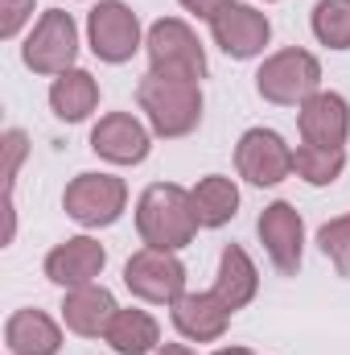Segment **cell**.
Segmentation results:
<instances>
[{"instance_id":"4316f807","label":"cell","mask_w":350,"mask_h":355,"mask_svg":"<svg viewBox=\"0 0 350 355\" xmlns=\"http://www.w3.org/2000/svg\"><path fill=\"white\" fill-rule=\"evenodd\" d=\"M177 4H181L190 17H198V21H206V25H210V17H214L227 0H177Z\"/></svg>"},{"instance_id":"2e32d148","label":"cell","mask_w":350,"mask_h":355,"mask_svg":"<svg viewBox=\"0 0 350 355\" xmlns=\"http://www.w3.org/2000/svg\"><path fill=\"white\" fill-rule=\"evenodd\" d=\"M120 302L107 285H79V289H66L62 297V327L79 339H103L111 318H116Z\"/></svg>"},{"instance_id":"8fae6325","label":"cell","mask_w":350,"mask_h":355,"mask_svg":"<svg viewBox=\"0 0 350 355\" xmlns=\"http://www.w3.org/2000/svg\"><path fill=\"white\" fill-rule=\"evenodd\" d=\"M91 153L107 166H140L153 153V128L132 112H103L91 128Z\"/></svg>"},{"instance_id":"d6986e66","label":"cell","mask_w":350,"mask_h":355,"mask_svg":"<svg viewBox=\"0 0 350 355\" xmlns=\"http://www.w3.org/2000/svg\"><path fill=\"white\" fill-rule=\"evenodd\" d=\"M214 293H219L235 314L256 302V293H260V268L248 257V248H239V244H227V248H223L219 272H214Z\"/></svg>"},{"instance_id":"ba28073f","label":"cell","mask_w":350,"mask_h":355,"mask_svg":"<svg viewBox=\"0 0 350 355\" xmlns=\"http://www.w3.org/2000/svg\"><path fill=\"white\" fill-rule=\"evenodd\" d=\"M124 285L132 297L149 302V306H174L185 293V265L177 252L161 248H136L124 265Z\"/></svg>"},{"instance_id":"603a6c76","label":"cell","mask_w":350,"mask_h":355,"mask_svg":"<svg viewBox=\"0 0 350 355\" xmlns=\"http://www.w3.org/2000/svg\"><path fill=\"white\" fill-rule=\"evenodd\" d=\"M309 29H313L317 46L350 50V0H317L309 12Z\"/></svg>"},{"instance_id":"7c38bea8","label":"cell","mask_w":350,"mask_h":355,"mask_svg":"<svg viewBox=\"0 0 350 355\" xmlns=\"http://www.w3.org/2000/svg\"><path fill=\"white\" fill-rule=\"evenodd\" d=\"M235 170L252 186H280L293 178V145L276 128H248L235 145Z\"/></svg>"},{"instance_id":"5b68a950","label":"cell","mask_w":350,"mask_h":355,"mask_svg":"<svg viewBox=\"0 0 350 355\" xmlns=\"http://www.w3.org/2000/svg\"><path fill=\"white\" fill-rule=\"evenodd\" d=\"M75 58H79V21L66 8H46L21 42V62L42 79H58L62 71L75 67Z\"/></svg>"},{"instance_id":"4fadbf2b","label":"cell","mask_w":350,"mask_h":355,"mask_svg":"<svg viewBox=\"0 0 350 355\" xmlns=\"http://www.w3.org/2000/svg\"><path fill=\"white\" fill-rule=\"evenodd\" d=\"M174 331L185 343H219L235 318V310L214 293V289H185L169 306Z\"/></svg>"},{"instance_id":"e0dca14e","label":"cell","mask_w":350,"mask_h":355,"mask_svg":"<svg viewBox=\"0 0 350 355\" xmlns=\"http://www.w3.org/2000/svg\"><path fill=\"white\" fill-rule=\"evenodd\" d=\"M4 347L8 355H58L62 352V322L46 310H12L4 318Z\"/></svg>"},{"instance_id":"ffe728a7","label":"cell","mask_w":350,"mask_h":355,"mask_svg":"<svg viewBox=\"0 0 350 355\" xmlns=\"http://www.w3.org/2000/svg\"><path fill=\"white\" fill-rule=\"evenodd\" d=\"M103 343L116 355H153L161 347V322L149 314V310H136V306H120Z\"/></svg>"},{"instance_id":"9c48e42d","label":"cell","mask_w":350,"mask_h":355,"mask_svg":"<svg viewBox=\"0 0 350 355\" xmlns=\"http://www.w3.org/2000/svg\"><path fill=\"white\" fill-rule=\"evenodd\" d=\"M210 37H214V46L227 58L252 62V58H260L264 46L272 42V21H268V12H260L248 0H227L210 17Z\"/></svg>"},{"instance_id":"44dd1931","label":"cell","mask_w":350,"mask_h":355,"mask_svg":"<svg viewBox=\"0 0 350 355\" xmlns=\"http://www.w3.org/2000/svg\"><path fill=\"white\" fill-rule=\"evenodd\" d=\"M190 198H194V215H198V223L202 227H227L235 215H239V186H235V178L227 174H206L198 178L194 186H190Z\"/></svg>"},{"instance_id":"cb8c5ba5","label":"cell","mask_w":350,"mask_h":355,"mask_svg":"<svg viewBox=\"0 0 350 355\" xmlns=\"http://www.w3.org/2000/svg\"><path fill=\"white\" fill-rule=\"evenodd\" d=\"M317 248L330 265L338 268V277L350 281V211L347 215H334L330 223L317 227Z\"/></svg>"},{"instance_id":"52a82bcc","label":"cell","mask_w":350,"mask_h":355,"mask_svg":"<svg viewBox=\"0 0 350 355\" xmlns=\"http://www.w3.org/2000/svg\"><path fill=\"white\" fill-rule=\"evenodd\" d=\"M145 33L149 29H140L136 8L124 0H95V8L87 12V46L107 67L132 62L145 50Z\"/></svg>"},{"instance_id":"277c9868","label":"cell","mask_w":350,"mask_h":355,"mask_svg":"<svg viewBox=\"0 0 350 355\" xmlns=\"http://www.w3.org/2000/svg\"><path fill=\"white\" fill-rule=\"evenodd\" d=\"M317 91H322V62L313 50L301 46H284L268 54L256 71V95L276 107H301Z\"/></svg>"},{"instance_id":"8992f818","label":"cell","mask_w":350,"mask_h":355,"mask_svg":"<svg viewBox=\"0 0 350 355\" xmlns=\"http://www.w3.org/2000/svg\"><path fill=\"white\" fill-rule=\"evenodd\" d=\"M62 211L87 232L111 227L128 211V182L120 174H103V170L75 174L62 190Z\"/></svg>"},{"instance_id":"30bf717a","label":"cell","mask_w":350,"mask_h":355,"mask_svg":"<svg viewBox=\"0 0 350 355\" xmlns=\"http://www.w3.org/2000/svg\"><path fill=\"white\" fill-rule=\"evenodd\" d=\"M256 236H260L264 252H268V261H272V268L280 277H297L301 272V261H305V219H301V211L293 202H284V198L268 202L260 211V219H256Z\"/></svg>"},{"instance_id":"7402d4cb","label":"cell","mask_w":350,"mask_h":355,"mask_svg":"<svg viewBox=\"0 0 350 355\" xmlns=\"http://www.w3.org/2000/svg\"><path fill=\"white\" fill-rule=\"evenodd\" d=\"M347 170V149H322V145H297L293 149V174L305 186H334Z\"/></svg>"},{"instance_id":"83f0119b","label":"cell","mask_w":350,"mask_h":355,"mask_svg":"<svg viewBox=\"0 0 350 355\" xmlns=\"http://www.w3.org/2000/svg\"><path fill=\"white\" fill-rule=\"evenodd\" d=\"M153 355H198V352H194V347H185V343H161Z\"/></svg>"},{"instance_id":"9a60e30c","label":"cell","mask_w":350,"mask_h":355,"mask_svg":"<svg viewBox=\"0 0 350 355\" xmlns=\"http://www.w3.org/2000/svg\"><path fill=\"white\" fill-rule=\"evenodd\" d=\"M297 132L305 145H322V149H347L350 137V103L338 91H317L297 107Z\"/></svg>"},{"instance_id":"7a4b0ae2","label":"cell","mask_w":350,"mask_h":355,"mask_svg":"<svg viewBox=\"0 0 350 355\" xmlns=\"http://www.w3.org/2000/svg\"><path fill=\"white\" fill-rule=\"evenodd\" d=\"M136 107L145 116V124L153 128V137L161 141H181L202 124V83H185V79H165V75H145L136 83Z\"/></svg>"},{"instance_id":"5bb4252c","label":"cell","mask_w":350,"mask_h":355,"mask_svg":"<svg viewBox=\"0 0 350 355\" xmlns=\"http://www.w3.org/2000/svg\"><path fill=\"white\" fill-rule=\"evenodd\" d=\"M46 281H54L58 289H79V285H95L107 268V248L95 236H66L62 244H54L46 252Z\"/></svg>"},{"instance_id":"484cf974","label":"cell","mask_w":350,"mask_h":355,"mask_svg":"<svg viewBox=\"0 0 350 355\" xmlns=\"http://www.w3.org/2000/svg\"><path fill=\"white\" fill-rule=\"evenodd\" d=\"M33 8L37 0H0V37L4 42L21 37V29L33 21Z\"/></svg>"},{"instance_id":"d4e9b609","label":"cell","mask_w":350,"mask_h":355,"mask_svg":"<svg viewBox=\"0 0 350 355\" xmlns=\"http://www.w3.org/2000/svg\"><path fill=\"white\" fill-rule=\"evenodd\" d=\"M0 153H4V190H8V198H12L17 174H21V166H25V153H29V137H25L21 128H8V132L0 137Z\"/></svg>"},{"instance_id":"3957f363","label":"cell","mask_w":350,"mask_h":355,"mask_svg":"<svg viewBox=\"0 0 350 355\" xmlns=\"http://www.w3.org/2000/svg\"><path fill=\"white\" fill-rule=\"evenodd\" d=\"M145 54H149V71L165 75V79H185V83H202L210 62H206V46L198 42L194 25L181 17H161L149 25L145 33Z\"/></svg>"},{"instance_id":"f546056e","label":"cell","mask_w":350,"mask_h":355,"mask_svg":"<svg viewBox=\"0 0 350 355\" xmlns=\"http://www.w3.org/2000/svg\"><path fill=\"white\" fill-rule=\"evenodd\" d=\"M264 4H276V0H264Z\"/></svg>"},{"instance_id":"6da1fadb","label":"cell","mask_w":350,"mask_h":355,"mask_svg":"<svg viewBox=\"0 0 350 355\" xmlns=\"http://www.w3.org/2000/svg\"><path fill=\"white\" fill-rule=\"evenodd\" d=\"M136 236L145 248H161V252H181L194 244L198 236V215H194V198L185 186L177 182H153L140 190L136 198Z\"/></svg>"},{"instance_id":"f1b7e54d","label":"cell","mask_w":350,"mask_h":355,"mask_svg":"<svg viewBox=\"0 0 350 355\" xmlns=\"http://www.w3.org/2000/svg\"><path fill=\"white\" fill-rule=\"evenodd\" d=\"M210 355H256L252 347H219V352H210Z\"/></svg>"},{"instance_id":"ac0fdd59","label":"cell","mask_w":350,"mask_h":355,"mask_svg":"<svg viewBox=\"0 0 350 355\" xmlns=\"http://www.w3.org/2000/svg\"><path fill=\"white\" fill-rule=\"evenodd\" d=\"M95 107H99V79L83 67H71L50 83V112L62 124H83L95 116Z\"/></svg>"}]
</instances>
